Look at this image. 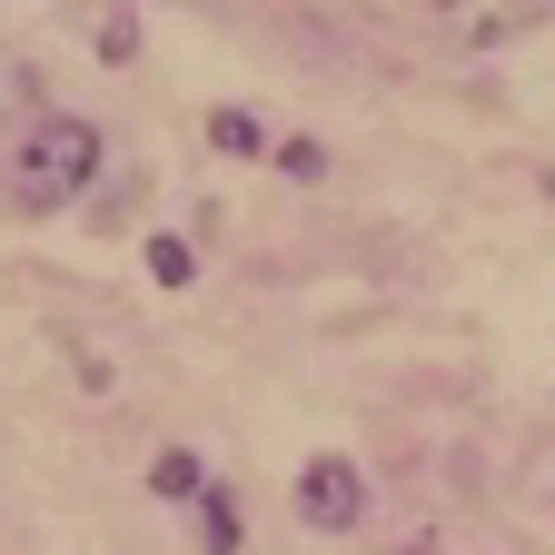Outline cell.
<instances>
[{"label":"cell","instance_id":"obj_1","mask_svg":"<svg viewBox=\"0 0 555 555\" xmlns=\"http://www.w3.org/2000/svg\"><path fill=\"white\" fill-rule=\"evenodd\" d=\"M100 179V129L90 119H69V109H40L21 139H11V219H50V208H69Z\"/></svg>","mask_w":555,"mask_h":555},{"label":"cell","instance_id":"obj_2","mask_svg":"<svg viewBox=\"0 0 555 555\" xmlns=\"http://www.w3.org/2000/svg\"><path fill=\"white\" fill-rule=\"evenodd\" d=\"M298 516H308L318 535H358V526H367V476L347 466V456H308V466H298Z\"/></svg>","mask_w":555,"mask_h":555},{"label":"cell","instance_id":"obj_3","mask_svg":"<svg viewBox=\"0 0 555 555\" xmlns=\"http://www.w3.org/2000/svg\"><path fill=\"white\" fill-rule=\"evenodd\" d=\"M555 0H437V30L456 50H486V40H516L526 21H545Z\"/></svg>","mask_w":555,"mask_h":555},{"label":"cell","instance_id":"obj_4","mask_svg":"<svg viewBox=\"0 0 555 555\" xmlns=\"http://www.w3.org/2000/svg\"><path fill=\"white\" fill-rule=\"evenodd\" d=\"M208 150H219V159H278V139H268V119H258V109L219 100V109H208Z\"/></svg>","mask_w":555,"mask_h":555},{"label":"cell","instance_id":"obj_5","mask_svg":"<svg viewBox=\"0 0 555 555\" xmlns=\"http://www.w3.org/2000/svg\"><path fill=\"white\" fill-rule=\"evenodd\" d=\"M198 555H238V496L219 476H208V496H198Z\"/></svg>","mask_w":555,"mask_h":555},{"label":"cell","instance_id":"obj_6","mask_svg":"<svg viewBox=\"0 0 555 555\" xmlns=\"http://www.w3.org/2000/svg\"><path fill=\"white\" fill-rule=\"evenodd\" d=\"M150 496H169V506H179V496H208V466H198L189 447H159V456H150Z\"/></svg>","mask_w":555,"mask_h":555},{"label":"cell","instance_id":"obj_7","mask_svg":"<svg viewBox=\"0 0 555 555\" xmlns=\"http://www.w3.org/2000/svg\"><path fill=\"white\" fill-rule=\"evenodd\" d=\"M150 278H159V288H189V278H198L189 238H150Z\"/></svg>","mask_w":555,"mask_h":555},{"label":"cell","instance_id":"obj_8","mask_svg":"<svg viewBox=\"0 0 555 555\" xmlns=\"http://www.w3.org/2000/svg\"><path fill=\"white\" fill-rule=\"evenodd\" d=\"M278 169H288V179H327V150H318V139H278Z\"/></svg>","mask_w":555,"mask_h":555}]
</instances>
